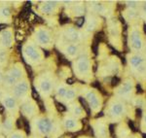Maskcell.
I'll return each mask as SVG.
<instances>
[{"mask_svg":"<svg viewBox=\"0 0 146 138\" xmlns=\"http://www.w3.org/2000/svg\"><path fill=\"white\" fill-rule=\"evenodd\" d=\"M30 128L34 137L58 138L63 132L62 120L51 114H39L30 121Z\"/></svg>","mask_w":146,"mask_h":138,"instance_id":"6da1fadb","label":"cell"},{"mask_svg":"<svg viewBox=\"0 0 146 138\" xmlns=\"http://www.w3.org/2000/svg\"><path fill=\"white\" fill-rule=\"evenodd\" d=\"M128 44L131 53H144L146 49V37L143 32L141 20L131 23L128 30Z\"/></svg>","mask_w":146,"mask_h":138,"instance_id":"7a4b0ae2","label":"cell"},{"mask_svg":"<svg viewBox=\"0 0 146 138\" xmlns=\"http://www.w3.org/2000/svg\"><path fill=\"white\" fill-rule=\"evenodd\" d=\"M128 113V105L126 101L113 96L108 100L104 110V118L108 123H119L125 118Z\"/></svg>","mask_w":146,"mask_h":138,"instance_id":"3957f363","label":"cell"},{"mask_svg":"<svg viewBox=\"0 0 146 138\" xmlns=\"http://www.w3.org/2000/svg\"><path fill=\"white\" fill-rule=\"evenodd\" d=\"M72 69L75 76L79 80L85 83H91L94 81V71H93V60L89 55H84L73 60Z\"/></svg>","mask_w":146,"mask_h":138,"instance_id":"277c9868","label":"cell"},{"mask_svg":"<svg viewBox=\"0 0 146 138\" xmlns=\"http://www.w3.org/2000/svg\"><path fill=\"white\" fill-rule=\"evenodd\" d=\"M56 78L53 72L46 71L42 74L37 75L34 79V86L40 96L43 98H48L55 92L56 86Z\"/></svg>","mask_w":146,"mask_h":138,"instance_id":"5b68a950","label":"cell"},{"mask_svg":"<svg viewBox=\"0 0 146 138\" xmlns=\"http://www.w3.org/2000/svg\"><path fill=\"white\" fill-rule=\"evenodd\" d=\"M23 57L25 62L31 66H37L44 61L43 51L32 39H28L23 44Z\"/></svg>","mask_w":146,"mask_h":138,"instance_id":"8992f818","label":"cell"},{"mask_svg":"<svg viewBox=\"0 0 146 138\" xmlns=\"http://www.w3.org/2000/svg\"><path fill=\"white\" fill-rule=\"evenodd\" d=\"M81 93L90 107L92 115L95 116L100 113L103 106V97L101 93L96 88L89 86H82Z\"/></svg>","mask_w":146,"mask_h":138,"instance_id":"52a82bcc","label":"cell"},{"mask_svg":"<svg viewBox=\"0 0 146 138\" xmlns=\"http://www.w3.org/2000/svg\"><path fill=\"white\" fill-rule=\"evenodd\" d=\"M89 34H87L83 29L72 24H66L62 27L60 31V41L66 43H84L86 42Z\"/></svg>","mask_w":146,"mask_h":138,"instance_id":"ba28073f","label":"cell"},{"mask_svg":"<svg viewBox=\"0 0 146 138\" xmlns=\"http://www.w3.org/2000/svg\"><path fill=\"white\" fill-rule=\"evenodd\" d=\"M40 48L51 50L55 44V38L52 30L45 25H38L33 31V39Z\"/></svg>","mask_w":146,"mask_h":138,"instance_id":"9c48e42d","label":"cell"},{"mask_svg":"<svg viewBox=\"0 0 146 138\" xmlns=\"http://www.w3.org/2000/svg\"><path fill=\"white\" fill-rule=\"evenodd\" d=\"M58 48L70 60H75L81 55H87L84 51L88 50V47L84 43H66L60 41L58 42Z\"/></svg>","mask_w":146,"mask_h":138,"instance_id":"30bf717a","label":"cell"},{"mask_svg":"<svg viewBox=\"0 0 146 138\" xmlns=\"http://www.w3.org/2000/svg\"><path fill=\"white\" fill-rule=\"evenodd\" d=\"M25 75H27V72H25L23 65L22 63H15L6 71L3 86L6 88V90H11L18 82L27 78Z\"/></svg>","mask_w":146,"mask_h":138,"instance_id":"8fae6325","label":"cell"},{"mask_svg":"<svg viewBox=\"0 0 146 138\" xmlns=\"http://www.w3.org/2000/svg\"><path fill=\"white\" fill-rule=\"evenodd\" d=\"M1 104L8 116L19 118L21 113V104L12 94L10 90H3L1 95Z\"/></svg>","mask_w":146,"mask_h":138,"instance_id":"7c38bea8","label":"cell"},{"mask_svg":"<svg viewBox=\"0 0 146 138\" xmlns=\"http://www.w3.org/2000/svg\"><path fill=\"white\" fill-rule=\"evenodd\" d=\"M135 93V81L133 77L124 79L116 88H114V95L120 99L129 100L133 97Z\"/></svg>","mask_w":146,"mask_h":138,"instance_id":"4fadbf2b","label":"cell"},{"mask_svg":"<svg viewBox=\"0 0 146 138\" xmlns=\"http://www.w3.org/2000/svg\"><path fill=\"white\" fill-rule=\"evenodd\" d=\"M127 62L131 70L139 76H146V57L144 53H129L127 55Z\"/></svg>","mask_w":146,"mask_h":138,"instance_id":"5bb4252c","label":"cell"},{"mask_svg":"<svg viewBox=\"0 0 146 138\" xmlns=\"http://www.w3.org/2000/svg\"><path fill=\"white\" fill-rule=\"evenodd\" d=\"M10 90L12 94L16 97V99L20 102V104L28 99L29 97H31L30 96L31 95V88H30V84L27 78H25L18 82Z\"/></svg>","mask_w":146,"mask_h":138,"instance_id":"9a60e30c","label":"cell"},{"mask_svg":"<svg viewBox=\"0 0 146 138\" xmlns=\"http://www.w3.org/2000/svg\"><path fill=\"white\" fill-rule=\"evenodd\" d=\"M108 32H109V41L116 50H122V29L121 23L118 20H112L108 22Z\"/></svg>","mask_w":146,"mask_h":138,"instance_id":"2e32d148","label":"cell"},{"mask_svg":"<svg viewBox=\"0 0 146 138\" xmlns=\"http://www.w3.org/2000/svg\"><path fill=\"white\" fill-rule=\"evenodd\" d=\"M21 113L27 120L31 121L39 115V107L37 102L32 97H29L23 103H21Z\"/></svg>","mask_w":146,"mask_h":138,"instance_id":"e0dca14e","label":"cell"},{"mask_svg":"<svg viewBox=\"0 0 146 138\" xmlns=\"http://www.w3.org/2000/svg\"><path fill=\"white\" fill-rule=\"evenodd\" d=\"M86 8L89 13L95 14L98 16H108V14H112L113 10L110 7V2H100V1H89Z\"/></svg>","mask_w":146,"mask_h":138,"instance_id":"ac0fdd59","label":"cell"},{"mask_svg":"<svg viewBox=\"0 0 146 138\" xmlns=\"http://www.w3.org/2000/svg\"><path fill=\"white\" fill-rule=\"evenodd\" d=\"M101 26H102V18L100 16L92 13L87 14L86 20H85V24L83 26V30L87 34H93L94 32L100 30Z\"/></svg>","mask_w":146,"mask_h":138,"instance_id":"d6986e66","label":"cell"},{"mask_svg":"<svg viewBox=\"0 0 146 138\" xmlns=\"http://www.w3.org/2000/svg\"><path fill=\"white\" fill-rule=\"evenodd\" d=\"M91 125L96 138L109 137V125H108V121L105 118H100L91 121Z\"/></svg>","mask_w":146,"mask_h":138,"instance_id":"ffe728a7","label":"cell"},{"mask_svg":"<svg viewBox=\"0 0 146 138\" xmlns=\"http://www.w3.org/2000/svg\"><path fill=\"white\" fill-rule=\"evenodd\" d=\"M62 125L63 130H66L68 132H77L83 128V123H82L81 120L75 118L68 113L62 117Z\"/></svg>","mask_w":146,"mask_h":138,"instance_id":"44dd1931","label":"cell"},{"mask_svg":"<svg viewBox=\"0 0 146 138\" xmlns=\"http://www.w3.org/2000/svg\"><path fill=\"white\" fill-rule=\"evenodd\" d=\"M62 4H65L66 12L70 17H82L86 14V5L82 1H60Z\"/></svg>","mask_w":146,"mask_h":138,"instance_id":"7402d4cb","label":"cell"},{"mask_svg":"<svg viewBox=\"0 0 146 138\" xmlns=\"http://www.w3.org/2000/svg\"><path fill=\"white\" fill-rule=\"evenodd\" d=\"M60 1H44L41 2L38 6V11L40 14L44 16H52L56 15L60 12Z\"/></svg>","mask_w":146,"mask_h":138,"instance_id":"603a6c76","label":"cell"},{"mask_svg":"<svg viewBox=\"0 0 146 138\" xmlns=\"http://www.w3.org/2000/svg\"><path fill=\"white\" fill-rule=\"evenodd\" d=\"M14 43V33L11 28L0 31V50H7Z\"/></svg>","mask_w":146,"mask_h":138,"instance_id":"cb8c5ba5","label":"cell"},{"mask_svg":"<svg viewBox=\"0 0 146 138\" xmlns=\"http://www.w3.org/2000/svg\"><path fill=\"white\" fill-rule=\"evenodd\" d=\"M16 125H17V118L7 115L3 123H2V134L6 137L10 135L12 132H14L17 129Z\"/></svg>","mask_w":146,"mask_h":138,"instance_id":"d4e9b609","label":"cell"},{"mask_svg":"<svg viewBox=\"0 0 146 138\" xmlns=\"http://www.w3.org/2000/svg\"><path fill=\"white\" fill-rule=\"evenodd\" d=\"M66 108H67L68 114L72 115L73 117H75V118L79 119V120L84 119L85 117L87 116L86 111H85V109L83 108V106H82L77 100L72 102V103L66 105Z\"/></svg>","mask_w":146,"mask_h":138,"instance_id":"484cf974","label":"cell"},{"mask_svg":"<svg viewBox=\"0 0 146 138\" xmlns=\"http://www.w3.org/2000/svg\"><path fill=\"white\" fill-rule=\"evenodd\" d=\"M79 92H81V90L78 88V86H69L66 93H65L64 97L62 98V102L60 103L64 104V105H68L72 102L76 101L77 97L79 95Z\"/></svg>","mask_w":146,"mask_h":138,"instance_id":"4316f807","label":"cell"},{"mask_svg":"<svg viewBox=\"0 0 146 138\" xmlns=\"http://www.w3.org/2000/svg\"><path fill=\"white\" fill-rule=\"evenodd\" d=\"M116 135L118 138H131V131L129 129V125L124 121L120 123L116 128Z\"/></svg>","mask_w":146,"mask_h":138,"instance_id":"83f0119b","label":"cell"},{"mask_svg":"<svg viewBox=\"0 0 146 138\" xmlns=\"http://www.w3.org/2000/svg\"><path fill=\"white\" fill-rule=\"evenodd\" d=\"M123 17L127 22H131V23H133V22H135L136 20H140L138 11L133 10V9H129V8H126V10L123 12Z\"/></svg>","mask_w":146,"mask_h":138,"instance_id":"f1b7e54d","label":"cell"},{"mask_svg":"<svg viewBox=\"0 0 146 138\" xmlns=\"http://www.w3.org/2000/svg\"><path fill=\"white\" fill-rule=\"evenodd\" d=\"M68 88H69V85H67L66 83H58L56 85L55 88V97L58 101L62 102V98L64 97L65 93L67 92Z\"/></svg>","mask_w":146,"mask_h":138,"instance_id":"f546056e","label":"cell"},{"mask_svg":"<svg viewBox=\"0 0 146 138\" xmlns=\"http://www.w3.org/2000/svg\"><path fill=\"white\" fill-rule=\"evenodd\" d=\"M12 13L9 6L2 5L0 6V22H11Z\"/></svg>","mask_w":146,"mask_h":138,"instance_id":"4dcf8cb0","label":"cell"},{"mask_svg":"<svg viewBox=\"0 0 146 138\" xmlns=\"http://www.w3.org/2000/svg\"><path fill=\"white\" fill-rule=\"evenodd\" d=\"M9 60V53L7 50H0V68L5 67Z\"/></svg>","mask_w":146,"mask_h":138,"instance_id":"1f68e13d","label":"cell"},{"mask_svg":"<svg viewBox=\"0 0 146 138\" xmlns=\"http://www.w3.org/2000/svg\"><path fill=\"white\" fill-rule=\"evenodd\" d=\"M6 138H27V135L23 129H19V128H17L15 131L12 132Z\"/></svg>","mask_w":146,"mask_h":138,"instance_id":"d6a6232c","label":"cell"},{"mask_svg":"<svg viewBox=\"0 0 146 138\" xmlns=\"http://www.w3.org/2000/svg\"><path fill=\"white\" fill-rule=\"evenodd\" d=\"M141 2L142 1H125L124 3L126 4L127 8L138 11V9H139V7L141 5Z\"/></svg>","mask_w":146,"mask_h":138,"instance_id":"836d02e7","label":"cell"},{"mask_svg":"<svg viewBox=\"0 0 146 138\" xmlns=\"http://www.w3.org/2000/svg\"><path fill=\"white\" fill-rule=\"evenodd\" d=\"M138 13H139L140 18H142L146 22V1L141 2V5L139 7V9H138Z\"/></svg>","mask_w":146,"mask_h":138,"instance_id":"e575fe53","label":"cell"},{"mask_svg":"<svg viewBox=\"0 0 146 138\" xmlns=\"http://www.w3.org/2000/svg\"><path fill=\"white\" fill-rule=\"evenodd\" d=\"M140 129L142 132L146 133V111L143 113L142 118H141V121H140Z\"/></svg>","mask_w":146,"mask_h":138,"instance_id":"d590c367","label":"cell"},{"mask_svg":"<svg viewBox=\"0 0 146 138\" xmlns=\"http://www.w3.org/2000/svg\"><path fill=\"white\" fill-rule=\"evenodd\" d=\"M4 77H5V73L4 71L0 68V85H3V82H4Z\"/></svg>","mask_w":146,"mask_h":138,"instance_id":"8d00e7d4","label":"cell"},{"mask_svg":"<svg viewBox=\"0 0 146 138\" xmlns=\"http://www.w3.org/2000/svg\"><path fill=\"white\" fill-rule=\"evenodd\" d=\"M131 138H142V137H141V135L138 134V133H135V134L131 135Z\"/></svg>","mask_w":146,"mask_h":138,"instance_id":"74e56055","label":"cell"},{"mask_svg":"<svg viewBox=\"0 0 146 138\" xmlns=\"http://www.w3.org/2000/svg\"><path fill=\"white\" fill-rule=\"evenodd\" d=\"M2 123H3V121H2L1 115H0V134H2Z\"/></svg>","mask_w":146,"mask_h":138,"instance_id":"f35d334b","label":"cell"},{"mask_svg":"<svg viewBox=\"0 0 146 138\" xmlns=\"http://www.w3.org/2000/svg\"><path fill=\"white\" fill-rule=\"evenodd\" d=\"M1 95H2V90L0 88V103H1Z\"/></svg>","mask_w":146,"mask_h":138,"instance_id":"ab89813d","label":"cell"},{"mask_svg":"<svg viewBox=\"0 0 146 138\" xmlns=\"http://www.w3.org/2000/svg\"><path fill=\"white\" fill-rule=\"evenodd\" d=\"M78 138H90V137H88V136H79Z\"/></svg>","mask_w":146,"mask_h":138,"instance_id":"60d3db41","label":"cell"},{"mask_svg":"<svg viewBox=\"0 0 146 138\" xmlns=\"http://www.w3.org/2000/svg\"><path fill=\"white\" fill-rule=\"evenodd\" d=\"M0 138H6V136H4L3 134H0Z\"/></svg>","mask_w":146,"mask_h":138,"instance_id":"b9f144b4","label":"cell"},{"mask_svg":"<svg viewBox=\"0 0 146 138\" xmlns=\"http://www.w3.org/2000/svg\"><path fill=\"white\" fill-rule=\"evenodd\" d=\"M144 55L146 57V49H145V52H144Z\"/></svg>","mask_w":146,"mask_h":138,"instance_id":"7bdbcfd3","label":"cell"}]
</instances>
